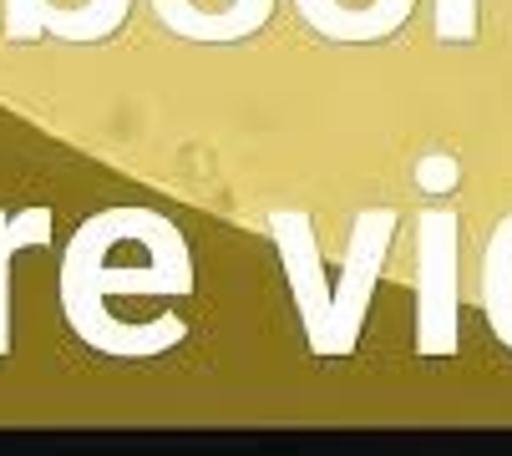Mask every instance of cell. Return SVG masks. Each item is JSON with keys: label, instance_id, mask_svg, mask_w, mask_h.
I'll list each match as a JSON object with an SVG mask.
<instances>
[{"label": "cell", "instance_id": "cell-1", "mask_svg": "<svg viewBox=\"0 0 512 456\" xmlns=\"http://www.w3.org/2000/svg\"><path fill=\"white\" fill-rule=\"evenodd\" d=\"M193 244L153 208H102L92 213L61 254V315L66 330L97 355L153 360L188 340L178 310L158 320L127 315V304H173L193 294Z\"/></svg>", "mask_w": 512, "mask_h": 456}, {"label": "cell", "instance_id": "cell-2", "mask_svg": "<svg viewBox=\"0 0 512 456\" xmlns=\"http://www.w3.org/2000/svg\"><path fill=\"white\" fill-rule=\"evenodd\" d=\"M269 239L279 249V264H284V279H289V294H295V310H300V325H305V340L320 360H340L360 345V330H365V310H371V289L381 279V264H386V249L396 239V213L386 208H371L360 213L355 228H350V249H345V264H340V279L325 274V259H320V239H315V218L300 213V208H279L264 218Z\"/></svg>", "mask_w": 512, "mask_h": 456}, {"label": "cell", "instance_id": "cell-3", "mask_svg": "<svg viewBox=\"0 0 512 456\" xmlns=\"http://www.w3.org/2000/svg\"><path fill=\"white\" fill-rule=\"evenodd\" d=\"M457 218L426 213L421 218V355L457 350Z\"/></svg>", "mask_w": 512, "mask_h": 456}, {"label": "cell", "instance_id": "cell-4", "mask_svg": "<svg viewBox=\"0 0 512 456\" xmlns=\"http://www.w3.org/2000/svg\"><path fill=\"white\" fill-rule=\"evenodd\" d=\"M153 16L198 46H229V41H249L254 31L269 26L274 16V0H224L213 11H198L193 0H153Z\"/></svg>", "mask_w": 512, "mask_h": 456}, {"label": "cell", "instance_id": "cell-5", "mask_svg": "<svg viewBox=\"0 0 512 456\" xmlns=\"http://www.w3.org/2000/svg\"><path fill=\"white\" fill-rule=\"evenodd\" d=\"M416 0H371V6H350V0H295L300 21L340 46H365V41H386L391 31L406 26Z\"/></svg>", "mask_w": 512, "mask_h": 456}, {"label": "cell", "instance_id": "cell-6", "mask_svg": "<svg viewBox=\"0 0 512 456\" xmlns=\"http://www.w3.org/2000/svg\"><path fill=\"white\" fill-rule=\"evenodd\" d=\"M51 234H56L51 208H21V213L0 208V355L11 350V264L21 249H46Z\"/></svg>", "mask_w": 512, "mask_h": 456}, {"label": "cell", "instance_id": "cell-7", "mask_svg": "<svg viewBox=\"0 0 512 456\" xmlns=\"http://www.w3.org/2000/svg\"><path fill=\"white\" fill-rule=\"evenodd\" d=\"M51 16H56V0H6V41L16 46L41 41L51 31Z\"/></svg>", "mask_w": 512, "mask_h": 456}, {"label": "cell", "instance_id": "cell-8", "mask_svg": "<svg viewBox=\"0 0 512 456\" xmlns=\"http://www.w3.org/2000/svg\"><path fill=\"white\" fill-rule=\"evenodd\" d=\"M477 0H436V36L442 41H467L472 36V11Z\"/></svg>", "mask_w": 512, "mask_h": 456}, {"label": "cell", "instance_id": "cell-9", "mask_svg": "<svg viewBox=\"0 0 512 456\" xmlns=\"http://www.w3.org/2000/svg\"><path fill=\"white\" fill-rule=\"evenodd\" d=\"M452 183H457L452 163H421V188H452Z\"/></svg>", "mask_w": 512, "mask_h": 456}]
</instances>
